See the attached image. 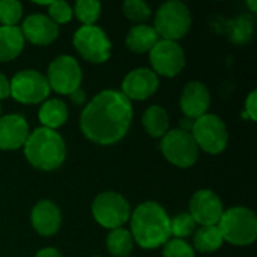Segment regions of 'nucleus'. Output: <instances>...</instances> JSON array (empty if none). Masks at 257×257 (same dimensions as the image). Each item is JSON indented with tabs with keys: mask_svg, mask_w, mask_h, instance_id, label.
<instances>
[{
	"mask_svg": "<svg viewBox=\"0 0 257 257\" xmlns=\"http://www.w3.org/2000/svg\"><path fill=\"white\" fill-rule=\"evenodd\" d=\"M92 214L98 224L111 230L122 227L131 217L130 203L122 194L114 191L98 194L92 203Z\"/></svg>",
	"mask_w": 257,
	"mask_h": 257,
	"instance_id": "nucleus-7",
	"label": "nucleus"
},
{
	"mask_svg": "<svg viewBox=\"0 0 257 257\" xmlns=\"http://www.w3.org/2000/svg\"><path fill=\"white\" fill-rule=\"evenodd\" d=\"M29 137V123L21 114L0 117V149L15 151L23 148Z\"/></svg>",
	"mask_w": 257,
	"mask_h": 257,
	"instance_id": "nucleus-17",
	"label": "nucleus"
},
{
	"mask_svg": "<svg viewBox=\"0 0 257 257\" xmlns=\"http://www.w3.org/2000/svg\"><path fill=\"white\" fill-rule=\"evenodd\" d=\"M122 9H123L125 17L136 23H145L146 20H149L152 14L151 6L143 0H126Z\"/></svg>",
	"mask_w": 257,
	"mask_h": 257,
	"instance_id": "nucleus-29",
	"label": "nucleus"
},
{
	"mask_svg": "<svg viewBox=\"0 0 257 257\" xmlns=\"http://www.w3.org/2000/svg\"><path fill=\"white\" fill-rule=\"evenodd\" d=\"M35 257H63L56 248H51V247H47V248H42L39 250Z\"/></svg>",
	"mask_w": 257,
	"mask_h": 257,
	"instance_id": "nucleus-35",
	"label": "nucleus"
},
{
	"mask_svg": "<svg viewBox=\"0 0 257 257\" xmlns=\"http://www.w3.org/2000/svg\"><path fill=\"white\" fill-rule=\"evenodd\" d=\"M24 48V36L20 27L0 26V62H9Z\"/></svg>",
	"mask_w": 257,
	"mask_h": 257,
	"instance_id": "nucleus-20",
	"label": "nucleus"
},
{
	"mask_svg": "<svg viewBox=\"0 0 257 257\" xmlns=\"http://www.w3.org/2000/svg\"><path fill=\"white\" fill-rule=\"evenodd\" d=\"M179 102L185 117L199 119L200 116L206 114L211 105L209 89L202 81H191L184 87Z\"/></svg>",
	"mask_w": 257,
	"mask_h": 257,
	"instance_id": "nucleus-16",
	"label": "nucleus"
},
{
	"mask_svg": "<svg viewBox=\"0 0 257 257\" xmlns=\"http://www.w3.org/2000/svg\"><path fill=\"white\" fill-rule=\"evenodd\" d=\"M26 160L39 170L51 172L59 169L66 158V145L63 137L48 128H36L29 134L24 143Z\"/></svg>",
	"mask_w": 257,
	"mask_h": 257,
	"instance_id": "nucleus-3",
	"label": "nucleus"
},
{
	"mask_svg": "<svg viewBox=\"0 0 257 257\" xmlns=\"http://www.w3.org/2000/svg\"><path fill=\"white\" fill-rule=\"evenodd\" d=\"M142 123L151 137H164L169 131L170 119L167 111L160 105H151L142 117Z\"/></svg>",
	"mask_w": 257,
	"mask_h": 257,
	"instance_id": "nucleus-22",
	"label": "nucleus"
},
{
	"mask_svg": "<svg viewBox=\"0 0 257 257\" xmlns=\"http://www.w3.org/2000/svg\"><path fill=\"white\" fill-rule=\"evenodd\" d=\"M72 44L80 56L92 63H104L111 56V42L98 26H81L77 29Z\"/></svg>",
	"mask_w": 257,
	"mask_h": 257,
	"instance_id": "nucleus-8",
	"label": "nucleus"
},
{
	"mask_svg": "<svg viewBox=\"0 0 257 257\" xmlns=\"http://www.w3.org/2000/svg\"><path fill=\"white\" fill-rule=\"evenodd\" d=\"M191 27V14L185 3L170 0L161 5L157 11L154 29L163 39L178 41L187 35Z\"/></svg>",
	"mask_w": 257,
	"mask_h": 257,
	"instance_id": "nucleus-5",
	"label": "nucleus"
},
{
	"mask_svg": "<svg viewBox=\"0 0 257 257\" xmlns=\"http://www.w3.org/2000/svg\"><path fill=\"white\" fill-rule=\"evenodd\" d=\"M149 59L152 71L163 77H175L185 66V53L175 41L160 39L149 51Z\"/></svg>",
	"mask_w": 257,
	"mask_h": 257,
	"instance_id": "nucleus-12",
	"label": "nucleus"
},
{
	"mask_svg": "<svg viewBox=\"0 0 257 257\" xmlns=\"http://www.w3.org/2000/svg\"><path fill=\"white\" fill-rule=\"evenodd\" d=\"M194 230H196V221L188 212H181L173 220H170V233L178 239H184L193 235Z\"/></svg>",
	"mask_w": 257,
	"mask_h": 257,
	"instance_id": "nucleus-27",
	"label": "nucleus"
},
{
	"mask_svg": "<svg viewBox=\"0 0 257 257\" xmlns=\"http://www.w3.org/2000/svg\"><path fill=\"white\" fill-rule=\"evenodd\" d=\"M21 33L24 36V41L35 45H48L59 36V26L50 20V17L42 14H33L29 15L21 26Z\"/></svg>",
	"mask_w": 257,
	"mask_h": 257,
	"instance_id": "nucleus-15",
	"label": "nucleus"
},
{
	"mask_svg": "<svg viewBox=\"0 0 257 257\" xmlns=\"http://www.w3.org/2000/svg\"><path fill=\"white\" fill-rule=\"evenodd\" d=\"M130 232L142 248H158L172 236L170 217L157 202H145L133 212Z\"/></svg>",
	"mask_w": 257,
	"mask_h": 257,
	"instance_id": "nucleus-2",
	"label": "nucleus"
},
{
	"mask_svg": "<svg viewBox=\"0 0 257 257\" xmlns=\"http://www.w3.org/2000/svg\"><path fill=\"white\" fill-rule=\"evenodd\" d=\"M83 26H95L101 15V3L95 0H78L72 11Z\"/></svg>",
	"mask_w": 257,
	"mask_h": 257,
	"instance_id": "nucleus-26",
	"label": "nucleus"
},
{
	"mask_svg": "<svg viewBox=\"0 0 257 257\" xmlns=\"http://www.w3.org/2000/svg\"><path fill=\"white\" fill-rule=\"evenodd\" d=\"M8 96H11V84L5 74L0 72V99H6Z\"/></svg>",
	"mask_w": 257,
	"mask_h": 257,
	"instance_id": "nucleus-33",
	"label": "nucleus"
},
{
	"mask_svg": "<svg viewBox=\"0 0 257 257\" xmlns=\"http://www.w3.org/2000/svg\"><path fill=\"white\" fill-rule=\"evenodd\" d=\"M158 75L149 68H137L128 72L122 81V93L131 101L151 98L158 89Z\"/></svg>",
	"mask_w": 257,
	"mask_h": 257,
	"instance_id": "nucleus-14",
	"label": "nucleus"
},
{
	"mask_svg": "<svg viewBox=\"0 0 257 257\" xmlns=\"http://www.w3.org/2000/svg\"><path fill=\"white\" fill-rule=\"evenodd\" d=\"M247 6L251 9V12H256L257 11V2L256 0H250V2H247Z\"/></svg>",
	"mask_w": 257,
	"mask_h": 257,
	"instance_id": "nucleus-37",
	"label": "nucleus"
},
{
	"mask_svg": "<svg viewBox=\"0 0 257 257\" xmlns=\"http://www.w3.org/2000/svg\"><path fill=\"white\" fill-rule=\"evenodd\" d=\"M163 256L164 257H196L194 248L187 244L184 239H169L164 244V250H163Z\"/></svg>",
	"mask_w": 257,
	"mask_h": 257,
	"instance_id": "nucleus-30",
	"label": "nucleus"
},
{
	"mask_svg": "<svg viewBox=\"0 0 257 257\" xmlns=\"http://www.w3.org/2000/svg\"><path fill=\"white\" fill-rule=\"evenodd\" d=\"M95 257H99V256H95Z\"/></svg>",
	"mask_w": 257,
	"mask_h": 257,
	"instance_id": "nucleus-39",
	"label": "nucleus"
},
{
	"mask_svg": "<svg viewBox=\"0 0 257 257\" xmlns=\"http://www.w3.org/2000/svg\"><path fill=\"white\" fill-rule=\"evenodd\" d=\"M45 78L50 84V89H53L54 92L60 95H71L80 87L83 74L77 59L63 54L56 57L50 63Z\"/></svg>",
	"mask_w": 257,
	"mask_h": 257,
	"instance_id": "nucleus-11",
	"label": "nucleus"
},
{
	"mask_svg": "<svg viewBox=\"0 0 257 257\" xmlns=\"http://www.w3.org/2000/svg\"><path fill=\"white\" fill-rule=\"evenodd\" d=\"M245 117L250 120H257V90H253L245 101Z\"/></svg>",
	"mask_w": 257,
	"mask_h": 257,
	"instance_id": "nucleus-32",
	"label": "nucleus"
},
{
	"mask_svg": "<svg viewBox=\"0 0 257 257\" xmlns=\"http://www.w3.org/2000/svg\"><path fill=\"white\" fill-rule=\"evenodd\" d=\"M224 212L221 199L211 190H199L190 200V215L196 224L217 226Z\"/></svg>",
	"mask_w": 257,
	"mask_h": 257,
	"instance_id": "nucleus-13",
	"label": "nucleus"
},
{
	"mask_svg": "<svg viewBox=\"0 0 257 257\" xmlns=\"http://www.w3.org/2000/svg\"><path fill=\"white\" fill-rule=\"evenodd\" d=\"M9 84L11 96L21 104L42 102L48 98L51 90L47 78L35 69H24L17 72Z\"/></svg>",
	"mask_w": 257,
	"mask_h": 257,
	"instance_id": "nucleus-10",
	"label": "nucleus"
},
{
	"mask_svg": "<svg viewBox=\"0 0 257 257\" xmlns=\"http://www.w3.org/2000/svg\"><path fill=\"white\" fill-rule=\"evenodd\" d=\"M0 114H2V107H0Z\"/></svg>",
	"mask_w": 257,
	"mask_h": 257,
	"instance_id": "nucleus-38",
	"label": "nucleus"
},
{
	"mask_svg": "<svg viewBox=\"0 0 257 257\" xmlns=\"http://www.w3.org/2000/svg\"><path fill=\"white\" fill-rule=\"evenodd\" d=\"M253 20L248 15H239L229 26V39L238 45L247 44L253 36Z\"/></svg>",
	"mask_w": 257,
	"mask_h": 257,
	"instance_id": "nucleus-25",
	"label": "nucleus"
},
{
	"mask_svg": "<svg viewBox=\"0 0 257 257\" xmlns=\"http://www.w3.org/2000/svg\"><path fill=\"white\" fill-rule=\"evenodd\" d=\"M69 96H71L72 102L77 104V105H80V104H83L86 101V93H84V90L81 87H78L77 90H74Z\"/></svg>",
	"mask_w": 257,
	"mask_h": 257,
	"instance_id": "nucleus-34",
	"label": "nucleus"
},
{
	"mask_svg": "<svg viewBox=\"0 0 257 257\" xmlns=\"http://www.w3.org/2000/svg\"><path fill=\"white\" fill-rule=\"evenodd\" d=\"M191 136L197 148L208 154H221L229 142V133L226 123L217 114L206 113L194 120Z\"/></svg>",
	"mask_w": 257,
	"mask_h": 257,
	"instance_id": "nucleus-6",
	"label": "nucleus"
},
{
	"mask_svg": "<svg viewBox=\"0 0 257 257\" xmlns=\"http://www.w3.org/2000/svg\"><path fill=\"white\" fill-rule=\"evenodd\" d=\"M134 248V239L130 230L119 227L113 229L107 236V250L114 257H128Z\"/></svg>",
	"mask_w": 257,
	"mask_h": 257,
	"instance_id": "nucleus-24",
	"label": "nucleus"
},
{
	"mask_svg": "<svg viewBox=\"0 0 257 257\" xmlns=\"http://www.w3.org/2000/svg\"><path fill=\"white\" fill-rule=\"evenodd\" d=\"M48 14H50V20L59 26V24L69 23L74 12H72V8H71L66 2L57 0V2H51V3H50V6H48Z\"/></svg>",
	"mask_w": 257,
	"mask_h": 257,
	"instance_id": "nucleus-31",
	"label": "nucleus"
},
{
	"mask_svg": "<svg viewBox=\"0 0 257 257\" xmlns=\"http://www.w3.org/2000/svg\"><path fill=\"white\" fill-rule=\"evenodd\" d=\"M194 120H196V119H190V117H184V119H181V128H179V130L187 131V133H191L193 125H194Z\"/></svg>",
	"mask_w": 257,
	"mask_h": 257,
	"instance_id": "nucleus-36",
	"label": "nucleus"
},
{
	"mask_svg": "<svg viewBox=\"0 0 257 257\" xmlns=\"http://www.w3.org/2000/svg\"><path fill=\"white\" fill-rule=\"evenodd\" d=\"M161 152L169 163L181 169L194 166L199 158V148L191 133L182 130L167 131L161 140Z\"/></svg>",
	"mask_w": 257,
	"mask_h": 257,
	"instance_id": "nucleus-9",
	"label": "nucleus"
},
{
	"mask_svg": "<svg viewBox=\"0 0 257 257\" xmlns=\"http://www.w3.org/2000/svg\"><path fill=\"white\" fill-rule=\"evenodd\" d=\"M218 229L224 241L233 245H250L257 238V218L256 214L244 206L230 208L223 212Z\"/></svg>",
	"mask_w": 257,
	"mask_h": 257,
	"instance_id": "nucleus-4",
	"label": "nucleus"
},
{
	"mask_svg": "<svg viewBox=\"0 0 257 257\" xmlns=\"http://www.w3.org/2000/svg\"><path fill=\"white\" fill-rule=\"evenodd\" d=\"M224 239L218 226H202L194 235V248L200 253H214L223 245Z\"/></svg>",
	"mask_w": 257,
	"mask_h": 257,
	"instance_id": "nucleus-23",
	"label": "nucleus"
},
{
	"mask_svg": "<svg viewBox=\"0 0 257 257\" xmlns=\"http://www.w3.org/2000/svg\"><path fill=\"white\" fill-rule=\"evenodd\" d=\"M32 226L41 236L54 235L62 223L59 208L50 200L38 202L32 209Z\"/></svg>",
	"mask_w": 257,
	"mask_h": 257,
	"instance_id": "nucleus-18",
	"label": "nucleus"
},
{
	"mask_svg": "<svg viewBox=\"0 0 257 257\" xmlns=\"http://www.w3.org/2000/svg\"><path fill=\"white\" fill-rule=\"evenodd\" d=\"M23 15V6L17 0H0V23L8 27H15Z\"/></svg>",
	"mask_w": 257,
	"mask_h": 257,
	"instance_id": "nucleus-28",
	"label": "nucleus"
},
{
	"mask_svg": "<svg viewBox=\"0 0 257 257\" xmlns=\"http://www.w3.org/2000/svg\"><path fill=\"white\" fill-rule=\"evenodd\" d=\"M158 41H160V36L154 27L148 24H137L130 29L125 44L131 51L142 54V53L151 51Z\"/></svg>",
	"mask_w": 257,
	"mask_h": 257,
	"instance_id": "nucleus-19",
	"label": "nucleus"
},
{
	"mask_svg": "<svg viewBox=\"0 0 257 257\" xmlns=\"http://www.w3.org/2000/svg\"><path fill=\"white\" fill-rule=\"evenodd\" d=\"M39 120L44 128L54 130L68 120V107L62 99H47L39 108Z\"/></svg>",
	"mask_w": 257,
	"mask_h": 257,
	"instance_id": "nucleus-21",
	"label": "nucleus"
},
{
	"mask_svg": "<svg viewBox=\"0 0 257 257\" xmlns=\"http://www.w3.org/2000/svg\"><path fill=\"white\" fill-rule=\"evenodd\" d=\"M133 120L131 101L117 90H102L92 98L80 117L86 139L96 145L110 146L120 142Z\"/></svg>",
	"mask_w": 257,
	"mask_h": 257,
	"instance_id": "nucleus-1",
	"label": "nucleus"
}]
</instances>
